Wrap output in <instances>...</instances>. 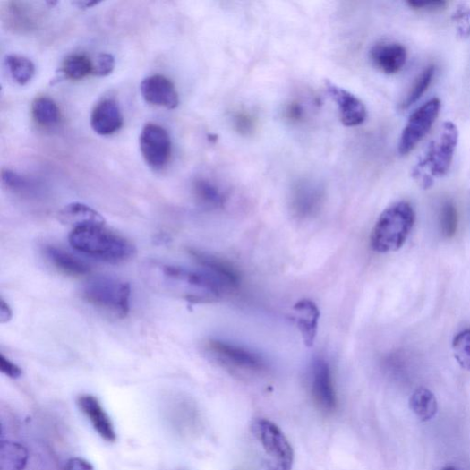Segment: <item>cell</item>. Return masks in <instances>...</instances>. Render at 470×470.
Returning a JSON list of instances; mask_svg holds the SVG:
<instances>
[{
  "instance_id": "6da1fadb",
  "label": "cell",
  "mask_w": 470,
  "mask_h": 470,
  "mask_svg": "<svg viewBox=\"0 0 470 470\" xmlns=\"http://www.w3.org/2000/svg\"><path fill=\"white\" fill-rule=\"evenodd\" d=\"M149 282L158 291L192 303L218 302L227 289L205 270L153 263L147 268Z\"/></svg>"
},
{
  "instance_id": "7a4b0ae2",
  "label": "cell",
  "mask_w": 470,
  "mask_h": 470,
  "mask_svg": "<svg viewBox=\"0 0 470 470\" xmlns=\"http://www.w3.org/2000/svg\"><path fill=\"white\" fill-rule=\"evenodd\" d=\"M69 242L83 254L112 264L127 261L135 254L132 243L106 227L105 224L74 228L69 235Z\"/></svg>"
},
{
  "instance_id": "3957f363",
  "label": "cell",
  "mask_w": 470,
  "mask_h": 470,
  "mask_svg": "<svg viewBox=\"0 0 470 470\" xmlns=\"http://www.w3.org/2000/svg\"><path fill=\"white\" fill-rule=\"evenodd\" d=\"M416 220L414 207L399 201L388 207L372 232L371 246L380 254L400 250L406 243Z\"/></svg>"
},
{
  "instance_id": "277c9868",
  "label": "cell",
  "mask_w": 470,
  "mask_h": 470,
  "mask_svg": "<svg viewBox=\"0 0 470 470\" xmlns=\"http://www.w3.org/2000/svg\"><path fill=\"white\" fill-rule=\"evenodd\" d=\"M459 132L452 122H446L438 137L432 140L425 155L420 159L413 171V176L419 185L427 190L435 178L445 176L454 159Z\"/></svg>"
},
{
  "instance_id": "5b68a950",
  "label": "cell",
  "mask_w": 470,
  "mask_h": 470,
  "mask_svg": "<svg viewBox=\"0 0 470 470\" xmlns=\"http://www.w3.org/2000/svg\"><path fill=\"white\" fill-rule=\"evenodd\" d=\"M83 299L114 319H124L130 312L131 286L108 277L90 279L82 288Z\"/></svg>"
},
{
  "instance_id": "8992f818",
  "label": "cell",
  "mask_w": 470,
  "mask_h": 470,
  "mask_svg": "<svg viewBox=\"0 0 470 470\" xmlns=\"http://www.w3.org/2000/svg\"><path fill=\"white\" fill-rule=\"evenodd\" d=\"M252 436L261 443L269 470H292L294 449L281 429L267 419H256L251 424Z\"/></svg>"
},
{
  "instance_id": "52a82bcc",
  "label": "cell",
  "mask_w": 470,
  "mask_h": 470,
  "mask_svg": "<svg viewBox=\"0 0 470 470\" xmlns=\"http://www.w3.org/2000/svg\"><path fill=\"white\" fill-rule=\"evenodd\" d=\"M209 357L226 370L246 374H260L267 371L265 359L244 346L211 339L205 344Z\"/></svg>"
},
{
  "instance_id": "ba28073f",
  "label": "cell",
  "mask_w": 470,
  "mask_h": 470,
  "mask_svg": "<svg viewBox=\"0 0 470 470\" xmlns=\"http://www.w3.org/2000/svg\"><path fill=\"white\" fill-rule=\"evenodd\" d=\"M440 107V100L438 98H432L411 115L400 139L399 152L402 156L415 150L438 120Z\"/></svg>"
},
{
  "instance_id": "9c48e42d",
  "label": "cell",
  "mask_w": 470,
  "mask_h": 470,
  "mask_svg": "<svg viewBox=\"0 0 470 470\" xmlns=\"http://www.w3.org/2000/svg\"><path fill=\"white\" fill-rule=\"evenodd\" d=\"M311 390L313 402L324 414H333L338 407V396L331 367L327 360L318 358L311 372Z\"/></svg>"
},
{
  "instance_id": "30bf717a",
  "label": "cell",
  "mask_w": 470,
  "mask_h": 470,
  "mask_svg": "<svg viewBox=\"0 0 470 470\" xmlns=\"http://www.w3.org/2000/svg\"><path fill=\"white\" fill-rule=\"evenodd\" d=\"M140 150L150 167L162 169L171 156V140L167 132L158 124H148L140 135Z\"/></svg>"
},
{
  "instance_id": "8fae6325",
  "label": "cell",
  "mask_w": 470,
  "mask_h": 470,
  "mask_svg": "<svg viewBox=\"0 0 470 470\" xmlns=\"http://www.w3.org/2000/svg\"><path fill=\"white\" fill-rule=\"evenodd\" d=\"M167 417L171 427L184 438L192 437L200 428V416L196 407L184 397H175L167 406Z\"/></svg>"
},
{
  "instance_id": "7c38bea8",
  "label": "cell",
  "mask_w": 470,
  "mask_h": 470,
  "mask_svg": "<svg viewBox=\"0 0 470 470\" xmlns=\"http://www.w3.org/2000/svg\"><path fill=\"white\" fill-rule=\"evenodd\" d=\"M325 88L330 97L337 102L342 124L347 127H355L363 124L368 116L367 107L355 95L346 90L332 84L325 83Z\"/></svg>"
},
{
  "instance_id": "4fadbf2b",
  "label": "cell",
  "mask_w": 470,
  "mask_h": 470,
  "mask_svg": "<svg viewBox=\"0 0 470 470\" xmlns=\"http://www.w3.org/2000/svg\"><path fill=\"white\" fill-rule=\"evenodd\" d=\"M78 406L102 440L108 443L117 441L115 424L98 397L90 394L81 395L78 399Z\"/></svg>"
},
{
  "instance_id": "5bb4252c",
  "label": "cell",
  "mask_w": 470,
  "mask_h": 470,
  "mask_svg": "<svg viewBox=\"0 0 470 470\" xmlns=\"http://www.w3.org/2000/svg\"><path fill=\"white\" fill-rule=\"evenodd\" d=\"M190 254L202 269L218 280L227 292L236 289L240 285V275L228 261L194 249L190 250Z\"/></svg>"
},
{
  "instance_id": "9a60e30c",
  "label": "cell",
  "mask_w": 470,
  "mask_h": 470,
  "mask_svg": "<svg viewBox=\"0 0 470 470\" xmlns=\"http://www.w3.org/2000/svg\"><path fill=\"white\" fill-rule=\"evenodd\" d=\"M141 96L150 104L174 110L178 106L177 91L170 80L162 75L144 79L140 87Z\"/></svg>"
},
{
  "instance_id": "2e32d148",
  "label": "cell",
  "mask_w": 470,
  "mask_h": 470,
  "mask_svg": "<svg viewBox=\"0 0 470 470\" xmlns=\"http://www.w3.org/2000/svg\"><path fill=\"white\" fill-rule=\"evenodd\" d=\"M90 124L93 131L102 136L119 132L124 125V116L119 104L114 99L99 102L91 114Z\"/></svg>"
},
{
  "instance_id": "e0dca14e",
  "label": "cell",
  "mask_w": 470,
  "mask_h": 470,
  "mask_svg": "<svg viewBox=\"0 0 470 470\" xmlns=\"http://www.w3.org/2000/svg\"><path fill=\"white\" fill-rule=\"evenodd\" d=\"M372 64L387 75L397 74L406 65L407 51L397 43H382L372 47L370 53Z\"/></svg>"
},
{
  "instance_id": "ac0fdd59",
  "label": "cell",
  "mask_w": 470,
  "mask_h": 470,
  "mask_svg": "<svg viewBox=\"0 0 470 470\" xmlns=\"http://www.w3.org/2000/svg\"><path fill=\"white\" fill-rule=\"evenodd\" d=\"M293 319L306 346L312 347L315 342L320 320L317 305L310 300H303L294 307Z\"/></svg>"
},
{
  "instance_id": "d6986e66",
  "label": "cell",
  "mask_w": 470,
  "mask_h": 470,
  "mask_svg": "<svg viewBox=\"0 0 470 470\" xmlns=\"http://www.w3.org/2000/svg\"><path fill=\"white\" fill-rule=\"evenodd\" d=\"M45 254L52 266L64 275L82 277L91 271L90 265L85 261L54 245H47L45 248Z\"/></svg>"
},
{
  "instance_id": "ffe728a7",
  "label": "cell",
  "mask_w": 470,
  "mask_h": 470,
  "mask_svg": "<svg viewBox=\"0 0 470 470\" xmlns=\"http://www.w3.org/2000/svg\"><path fill=\"white\" fill-rule=\"evenodd\" d=\"M59 219L73 229L89 225L105 224L103 217L97 210L80 202L68 204L61 209Z\"/></svg>"
},
{
  "instance_id": "44dd1931",
  "label": "cell",
  "mask_w": 470,
  "mask_h": 470,
  "mask_svg": "<svg viewBox=\"0 0 470 470\" xmlns=\"http://www.w3.org/2000/svg\"><path fill=\"white\" fill-rule=\"evenodd\" d=\"M410 408L422 422H429L438 414L435 394L426 388H418L410 397Z\"/></svg>"
},
{
  "instance_id": "7402d4cb",
  "label": "cell",
  "mask_w": 470,
  "mask_h": 470,
  "mask_svg": "<svg viewBox=\"0 0 470 470\" xmlns=\"http://www.w3.org/2000/svg\"><path fill=\"white\" fill-rule=\"evenodd\" d=\"M29 459V453L22 445L3 441L0 447V470H24Z\"/></svg>"
},
{
  "instance_id": "603a6c76",
  "label": "cell",
  "mask_w": 470,
  "mask_h": 470,
  "mask_svg": "<svg viewBox=\"0 0 470 470\" xmlns=\"http://www.w3.org/2000/svg\"><path fill=\"white\" fill-rule=\"evenodd\" d=\"M31 115L36 124L43 127L56 126L60 121L56 103L48 97L36 98L31 105Z\"/></svg>"
},
{
  "instance_id": "cb8c5ba5",
  "label": "cell",
  "mask_w": 470,
  "mask_h": 470,
  "mask_svg": "<svg viewBox=\"0 0 470 470\" xmlns=\"http://www.w3.org/2000/svg\"><path fill=\"white\" fill-rule=\"evenodd\" d=\"M61 71L70 81H81L92 74L93 63L84 55H72L64 60Z\"/></svg>"
},
{
  "instance_id": "d4e9b609",
  "label": "cell",
  "mask_w": 470,
  "mask_h": 470,
  "mask_svg": "<svg viewBox=\"0 0 470 470\" xmlns=\"http://www.w3.org/2000/svg\"><path fill=\"white\" fill-rule=\"evenodd\" d=\"M5 62L9 73L17 84L24 86L34 77L35 65L29 58L11 55L6 57Z\"/></svg>"
},
{
  "instance_id": "484cf974",
  "label": "cell",
  "mask_w": 470,
  "mask_h": 470,
  "mask_svg": "<svg viewBox=\"0 0 470 470\" xmlns=\"http://www.w3.org/2000/svg\"><path fill=\"white\" fill-rule=\"evenodd\" d=\"M436 66L429 65L417 77L406 98L401 104L402 110H406L418 101L430 87L433 77H435Z\"/></svg>"
},
{
  "instance_id": "4316f807",
  "label": "cell",
  "mask_w": 470,
  "mask_h": 470,
  "mask_svg": "<svg viewBox=\"0 0 470 470\" xmlns=\"http://www.w3.org/2000/svg\"><path fill=\"white\" fill-rule=\"evenodd\" d=\"M194 193L198 201L206 208H220L225 201L221 192L206 180H199L195 184Z\"/></svg>"
},
{
  "instance_id": "83f0119b",
  "label": "cell",
  "mask_w": 470,
  "mask_h": 470,
  "mask_svg": "<svg viewBox=\"0 0 470 470\" xmlns=\"http://www.w3.org/2000/svg\"><path fill=\"white\" fill-rule=\"evenodd\" d=\"M452 349L461 369L470 372V329L462 330L454 337Z\"/></svg>"
},
{
  "instance_id": "f1b7e54d",
  "label": "cell",
  "mask_w": 470,
  "mask_h": 470,
  "mask_svg": "<svg viewBox=\"0 0 470 470\" xmlns=\"http://www.w3.org/2000/svg\"><path fill=\"white\" fill-rule=\"evenodd\" d=\"M458 226V214L455 205L447 201L440 212V230L443 236L450 239L455 236Z\"/></svg>"
},
{
  "instance_id": "f546056e",
  "label": "cell",
  "mask_w": 470,
  "mask_h": 470,
  "mask_svg": "<svg viewBox=\"0 0 470 470\" xmlns=\"http://www.w3.org/2000/svg\"><path fill=\"white\" fill-rule=\"evenodd\" d=\"M92 63V75L100 78L111 75L115 67V59L110 54H99Z\"/></svg>"
},
{
  "instance_id": "4dcf8cb0",
  "label": "cell",
  "mask_w": 470,
  "mask_h": 470,
  "mask_svg": "<svg viewBox=\"0 0 470 470\" xmlns=\"http://www.w3.org/2000/svg\"><path fill=\"white\" fill-rule=\"evenodd\" d=\"M3 184L7 189L15 192L24 191L28 184L21 175L11 169L3 171Z\"/></svg>"
},
{
  "instance_id": "1f68e13d",
  "label": "cell",
  "mask_w": 470,
  "mask_h": 470,
  "mask_svg": "<svg viewBox=\"0 0 470 470\" xmlns=\"http://www.w3.org/2000/svg\"><path fill=\"white\" fill-rule=\"evenodd\" d=\"M0 372L11 379H18L22 375V371L4 355H0Z\"/></svg>"
},
{
  "instance_id": "d6a6232c",
  "label": "cell",
  "mask_w": 470,
  "mask_h": 470,
  "mask_svg": "<svg viewBox=\"0 0 470 470\" xmlns=\"http://www.w3.org/2000/svg\"><path fill=\"white\" fill-rule=\"evenodd\" d=\"M408 5L414 10L419 11H437L444 8L447 4L443 0H423V2H408Z\"/></svg>"
},
{
  "instance_id": "836d02e7",
  "label": "cell",
  "mask_w": 470,
  "mask_h": 470,
  "mask_svg": "<svg viewBox=\"0 0 470 470\" xmlns=\"http://www.w3.org/2000/svg\"><path fill=\"white\" fill-rule=\"evenodd\" d=\"M64 470H95V468L89 461L81 457H73L66 462Z\"/></svg>"
},
{
  "instance_id": "e575fe53",
  "label": "cell",
  "mask_w": 470,
  "mask_h": 470,
  "mask_svg": "<svg viewBox=\"0 0 470 470\" xmlns=\"http://www.w3.org/2000/svg\"><path fill=\"white\" fill-rule=\"evenodd\" d=\"M13 310L4 300L0 301V322L7 323L13 319Z\"/></svg>"
},
{
  "instance_id": "d590c367",
  "label": "cell",
  "mask_w": 470,
  "mask_h": 470,
  "mask_svg": "<svg viewBox=\"0 0 470 470\" xmlns=\"http://www.w3.org/2000/svg\"><path fill=\"white\" fill-rule=\"evenodd\" d=\"M98 4L99 3H96V2H77V3H73V4L78 6V8H80V9H90V8H92L93 6L98 5Z\"/></svg>"
},
{
  "instance_id": "8d00e7d4",
  "label": "cell",
  "mask_w": 470,
  "mask_h": 470,
  "mask_svg": "<svg viewBox=\"0 0 470 470\" xmlns=\"http://www.w3.org/2000/svg\"><path fill=\"white\" fill-rule=\"evenodd\" d=\"M441 470H457V469L455 467H453V466H447V467H445V468H443Z\"/></svg>"
}]
</instances>
